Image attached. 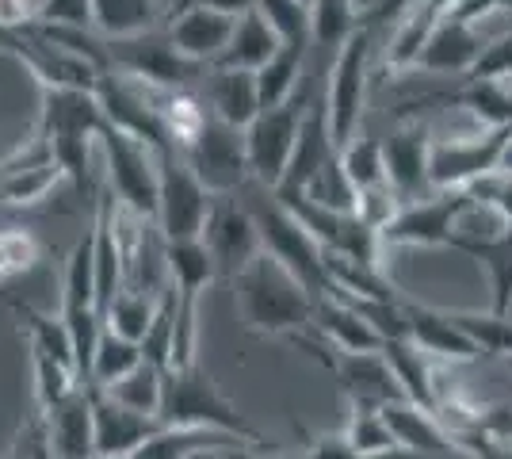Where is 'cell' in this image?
<instances>
[{
  "mask_svg": "<svg viewBox=\"0 0 512 459\" xmlns=\"http://www.w3.org/2000/svg\"><path fill=\"white\" fill-rule=\"evenodd\" d=\"M161 425L165 429H199V433H222L245 448L276 452L272 440L256 429L249 417L237 410L226 394L218 391L214 375L195 360L188 368L165 372V394H161Z\"/></svg>",
  "mask_w": 512,
  "mask_h": 459,
  "instance_id": "cell-1",
  "label": "cell"
},
{
  "mask_svg": "<svg viewBox=\"0 0 512 459\" xmlns=\"http://www.w3.org/2000/svg\"><path fill=\"white\" fill-rule=\"evenodd\" d=\"M234 299L245 329L256 333V337H295V333H310L314 295L276 257H268L264 249L234 280Z\"/></svg>",
  "mask_w": 512,
  "mask_h": 459,
  "instance_id": "cell-2",
  "label": "cell"
},
{
  "mask_svg": "<svg viewBox=\"0 0 512 459\" xmlns=\"http://www.w3.org/2000/svg\"><path fill=\"white\" fill-rule=\"evenodd\" d=\"M245 211L253 215L256 222V234H260V249L268 257H276L295 280H299L314 299L318 295H329V276H325V249L318 241L310 238L306 230L299 226V219L283 207L276 199V192L260 188V184H245Z\"/></svg>",
  "mask_w": 512,
  "mask_h": 459,
  "instance_id": "cell-3",
  "label": "cell"
},
{
  "mask_svg": "<svg viewBox=\"0 0 512 459\" xmlns=\"http://www.w3.org/2000/svg\"><path fill=\"white\" fill-rule=\"evenodd\" d=\"M214 199L188 169L180 150L157 157V234L161 241H199Z\"/></svg>",
  "mask_w": 512,
  "mask_h": 459,
  "instance_id": "cell-4",
  "label": "cell"
},
{
  "mask_svg": "<svg viewBox=\"0 0 512 459\" xmlns=\"http://www.w3.org/2000/svg\"><path fill=\"white\" fill-rule=\"evenodd\" d=\"M306 108H310V92L299 88L283 108L260 111L253 123L245 127V153H249L253 184L268 188V192L279 188V180L287 176V165H291L295 142H299V127L302 119H306Z\"/></svg>",
  "mask_w": 512,
  "mask_h": 459,
  "instance_id": "cell-5",
  "label": "cell"
},
{
  "mask_svg": "<svg viewBox=\"0 0 512 459\" xmlns=\"http://www.w3.org/2000/svg\"><path fill=\"white\" fill-rule=\"evenodd\" d=\"M371 46H375V31L360 23V31L337 50V62H333V73H329L325 111H329V134H333L337 150L360 134L367 73H371Z\"/></svg>",
  "mask_w": 512,
  "mask_h": 459,
  "instance_id": "cell-6",
  "label": "cell"
},
{
  "mask_svg": "<svg viewBox=\"0 0 512 459\" xmlns=\"http://www.w3.org/2000/svg\"><path fill=\"white\" fill-rule=\"evenodd\" d=\"M104 39V35H100ZM107 66L119 77H130L138 85L150 88H184L192 85L199 73H207L203 66L188 62L176 46L169 43V35L150 31V35H134V39H104Z\"/></svg>",
  "mask_w": 512,
  "mask_h": 459,
  "instance_id": "cell-7",
  "label": "cell"
},
{
  "mask_svg": "<svg viewBox=\"0 0 512 459\" xmlns=\"http://www.w3.org/2000/svg\"><path fill=\"white\" fill-rule=\"evenodd\" d=\"M180 157L188 161V169L199 176V184L211 196H241L245 184L253 180L249 173V153H245V131H237L222 119H207V127L192 138Z\"/></svg>",
  "mask_w": 512,
  "mask_h": 459,
  "instance_id": "cell-8",
  "label": "cell"
},
{
  "mask_svg": "<svg viewBox=\"0 0 512 459\" xmlns=\"http://www.w3.org/2000/svg\"><path fill=\"white\" fill-rule=\"evenodd\" d=\"M470 207V188L436 192L428 199L406 203L390 226L379 230L383 249H455V230Z\"/></svg>",
  "mask_w": 512,
  "mask_h": 459,
  "instance_id": "cell-9",
  "label": "cell"
},
{
  "mask_svg": "<svg viewBox=\"0 0 512 459\" xmlns=\"http://www.w3.org/2000/svg\"><path fill=\"white\" fill-rule=\"evenodd\" d=\"M100 146L107 157V188L142 222H157V153L138 138L104 127Z\"/></svg>",
  "mask_w": 512,
  "mask_h": 459,
  "instance_id": "cell-10",
  "label": "cell"
},
{
  "mask_svg": "<svg viewBox=\"0 0 512 459\" xmlns=\"http://www.w3.org/2000/svg\"><path fill=\"white\" fill-rule=\"evenodd\" d=\"M509 138L512 127H493V131L470 134V138L432 142V150H428V184L436 192H459V188L486 180V176L497 173Z\"/></svg>",
  "mask_w": 512,
  "mask_h": 459,
  "instance_id": "cell-11",
  "label": "cell"
},
{
  "mask_svg": "<svg viewBox=\"0 0 512 459\" xmlns=\"http://www.w3.org/2000/svg\"><path fill=\"white\" fill-rule=\"evenodd\" d=\"M203 245L211 253L218 280L234 284L237 276L260 257V234H256L253 215L245 211V203H237V196L214 199L207 226H203Z\"/></svg>",
  "mask_w": 512,
  "mask_h": 459,
  "instance_id": "cell-12",
  "label": "cell"
},
{
  "mask_svg": "<svg viewBox=\"0 0 512 459\" xmlns=\"http://www.w3.org/2000/svg\"><path fill=\"white\" fill-rule=\"evenodd\" d=\"M96 100H100V111H104L107 127L138 138V142L150 146L157 157L176 150L169 131H165V123H161V115L153 108L150 92L142 85H134L127 77H119V73H104V77L96 81Z\"/></svg>",
  "mask_w": 512,
  "mask_h": 459,
  "instance_id": "cell-13",
  "label": "cell"
},
{
  "mask_svg": "<svg viewBox=\"0 0 512 459\" xmlns=\"http://www.w3.org/2000/svg\"><path fill=\"white\" fill-rule=\"evenodd\" d=\"M88 402H92V433H96V459H123L138 452L150 437H157L165 425L157 417L134 414L119 406L104 387L88 383Z\"/></svg>",
  "mask_w": 512,
  "mask_h": 459,
  "instance_id": "cell-14",
  "label": "cell"
},
{
  "mask_svg": "<svg viewBox=\"0 0 512 459\" xmlns=\"http://www.w3.org/2000/svg\"><path fill=\"white\" fill-rule=\"evenodd\" d=\"M92 268H96V306L100 318L115 295L127 287V241L119 234V211H115V192L104 188L96 199V226H92Z\"/></svg>",
  "mask_w": 512,
  "mask_h": 459,
  "instance_id": "cell-15",
  "label": "cell"
},
{
  "mask_svg": "<svg viewBox=\"0 0 512 459\" xmlns=\"http://www.w3.org/2000/svg\"><path fill=\"white\" fill-rule=\"evenodd\" d=\"M428 150H432V138H428L425 123H406L383 142L386 184L402 199V207L417 203L421 192L432 188L428 184Z\"/></svg>",
  "mask_w": 512,
  "mask_h": 459,
  "instance_id": "cell-16",
  "label": "cell"
},
{
  "mask_svg": "<svg viewBox=\"0 0 512 459\" xmlns=\"http://www.w3.org/2000/svg\"><path fill=\"white\" fill-rule=\"evenodd\" d=\"M39 131L46 138H100L104 111L96 100V88H39Z\"/></svg>",
  "mask_w": 512,
  "mask_h": 459,
  "instance_id": "cell-17",
  "label": "cell"
},
{
  "mask_svg": "<svg viewBox=\"0 0 512 459\" xmlns=\"http://www.w3.org/2000/svg\"><path fill=\"white\" fill-rule=\"evenodd\" d=\"M234 23L230 16H218V12H207V8H184L176 12L165 27L169 43L188 58L195 66L214 69V62L226 54L230 46V35H234Z\"/></svg>",
  "mask_w": 512,
  "mask_h": 459,
  "instance_id": "cell-18",
  "label": "cell"
},
{
  "mask_svg": "<svg viewBox=\"0 0 512 459\" xmlns=\"http://www.w3.org/2000/svg\"><path fill=\"white\" fill-rule=\"evenodd\" d=\"M406 341L417 345L425 356H436V360H451V364H467V360H478L482 352L470 345V337L463 329L451 322L448 310L440 306H425L406 299Z\"/></svg>",
  "mask_w": 512,
  "mask_h": 459,
  "instance_id": "cell-19",
  "label": "cell"
},
{
  "mask_svg": "<svg viewBox=\"0 0 512 459\" xmlns=\"http://www.w3.org/2000/svg\"><path fill=\"white\" fill-rule=\"evenodd\" d=\"M337 142L329 134V111H325V100H310L306 108V119L299 127V142H295V153H291V165H287V176L279 180L276 192H302L314 176L337 157Z\"/></svg>",
  "mask_w": 512,
  "mask_h": 459,
  "instance_id": "cell-20",
  "label": "cell"
},
{
  "mask_svg": "<svg viewBox=\"0 0 512 459\" xmlns=\"http://www.w3.org/2000/svg\"><path fill=\"white\" fill-rule=\"evenodd\" d=\"M50 459H96V433H92V402L88 387L81 383L77 391L54 406L43 417Z\"/></svg>",
  "mask_w": 512,
  "mask_h": 459,
  "instance_id": "cell-21",
  "label": "cell"
},
{
  "mask_svg": "<svg viewBox=\"0 0 512 459\" xmlns=\"http://www.w3.org/2000/svg\"><path fill=\"white\" fill-rule=\"evenodd\" d=\"M383 417H386V425H390V433H394V440H398V448H413V452L444 456V459L463 456V452H459V440L444 429V421L436 414H428V410H421V406L406 402V398L386 402Z\"/></svg>",
  "mask_w": 512,
  "mask_h": 459,
  "instance_id": "cell-22",
  "label": "cell"
},
{
  "mask_svg": "<svg viewBox=\"0 0 512 459\" xmlns=\"http://www.w3.org/2000/svg\"><path fill=\"white\" fill-rule=\"evenodd\" d=\"M482 50H486V43H482V35L474 31V23H463V20H455V16H448V20L428 35V43L421 46V54H417L413 66L425 69V73H463V77H467Z\"/></svg>",
  "mask_w": 512,
  "mask_h": 459,
  "instance_id": "cell-23",
  "label": "cell"
},
{
  "mask_svg": "<svg viewBox=\"0 0 512 459\" xmlns=\"http://www.w3.org/2000/svg\"><path fill=\"white\" fill-rule=\"evenodd\" d=\"M310 333H318L325 345H333L337 352H383V337L363 322L360 314L348 303H341L337 295H318L314 299V322Z\"/></svg>",
  "mask_w": 512,
  "mask_h": 459,
  "instance_id": "cell-24",
  "label": "cell"
},
{
  "mask_svg": "<svg viewBox=\"0 0 512 459\" xmlns=\"http://www.w3.org/2000/svg\"><path fill=\"white\" fill-rule=\"evenodd\" d=\"M207 108L214 119L230 123L237 131H245L260 115V92H256V73L241 69H211L207 81Z\"/></svg>",
  "mask_w": 512,
  "mask_h": 459,
  "instance_id": "cell-25",
  "label": "cell"
},
{
  "mask_svg": "<svg viewBox=\"0 0 512 459\" xmlns=\"http://www.w3.org/2000/svg\"><path fill=\"white\" fill-rule=\"evenodd\" d=\"M279 35L264 23L260 12H245L241 20L234 23V35H230V46L226 54L214 62V69H241V73H260L268 66V58L279 50Z\"/></svg>",
  "mask_w": 512,
  "mask_h": 459,
  "instance_id": "cell-26",
  "label": "cell"
},
{
  "mask_svg": "<svg viewBox=\"0 0 512 459\" xmlns=\"http://www.w3.org/2000/svg\"><path fill=\"white\" fill-rule=\"evenodd\" d=\"M383 360L390 364L394 379H398L402 398L413 402V406H421V410H428V414H436V387H440V379L432 372L425 352L417 349V345H409V341H386Z\"/></svg>",
  "mask_w": 512,
  "mask_h": 459,
  "instance_id": "cell-27",
  "label": "cell"
},
{
  "mask_svg": "<svg viewBox=\"0 0 512 459\" xmlns=\"http://www.w3.org/2000/svg\"><path fill=\"white\" fill-rule=\"evenodd\" d=\"M157 20H165L157 0H92V27L104 39H134L157 31Z\"/></svg>",
  "mask_w": 512,
  "mask_h": 459,
  "instance_id": "cell-28",
  "label": "cell"
},
{
  "mask_svg": "<svg viewBox=\"0 0 512 459\" xmlns=\"http://www.w3.org/2000/svg\"><path fill=\"white\" fill-rule=\"evenodd\" d=\"M459 253H467V257H474V261L486 268L493 291V303H490L493 314H512V222L497 238L463 241Z\"/></svg>",
  "mask_w": 512,
  "mask_h": 459,
  "instance_id": "cell-29",
  "label": "cell"
},
{
  "mask_svg": "<svg viewBox=\"0 0 512 459\" xmlns=\"http://www.w3.org/2000/svg\"><path fill=\"white\" fill-rule=\"evenodd\" d=\"M8 310L16 314L20 329H27V349L46 352L50 360H58V364L77 372V352H73V337L65 329L62 314H43L35 306L20 303V299H8Z\"/></svg>",
  "mask_w": 512,
  "mask_h": 459,
  "instance_id": "cell-30",
  "label": "cell"
},
{
  "mask_svg": "<svg viewBox=\"0 0 512 459\" xmlns=\"http://www.w3.org/2000/svg\"><path fill=\"white\" fill-rule=\"evenodd\" d=\"M440 104L451 108H467L470 115H478L486 123V131L493 127H512V92L505 81H467L455 92H440Z\"/></svg>",
  "mask_w": 512,
  "mask_h": 459,
  "instance_id": "cell-31",
  "label": "cell"
},
{
  "mask_svg": "<svg viewBox=\"0 0 512 459\" xmlns=\"http://www.w3.org/2000/svg\"><path fill=\"white\" fill-rule=\"evenodd\" d=\"M302 62H306V46L302 43H283L268 58V66L256 73V92H260V111L283 108L295 92H299Z\"/></svg>",
  "mask_w": 512,
  "mask_h": 459,
  "instance_id": "cell-32",
  "label": "cell"
},
{
  "mask_svg": "<svg viewBox=\"0 0 512 459\" xmlns=\"http://www.w3.org/2000/svg\"><path fill=\"white\" fill-rule=\"evenodd\" d=\"M237 440L222 437V433H199V429H161L157 437H150L138 452H130L123 459H195L207 452H222Z\"/></svg>",
  "mask_w": 512,
  "mask_h": 459,
  "instance_id": "cell-33",
  "label": "cell"
},
{
  "mask_svg": "<svg viewBox=\"0 0 512 459\" xmlns=\"http://www.w3.org/2000/svg\"><path fill=\"white\" fill-rule=\"evenodd\" d=\"M451 322L470 337V345L482 356H512V314H493V310H448Z\"/></svg>",
  "mask_w": 512,
  "mask_h": 459,
  "instance_id": "cell-34",
  "label": "cell"
},
{
  "mask_svg": "<svg viewBox=\"0 0 512 459\" xmlns=\"http://www.w3.org/2000/svg\"><path fill=\"white\" fill-rule=\"evenodd\" d=\"M119 406H127L134 414H146V417H157L161 414V394H165V372L161 368H153V364H138L130 375H123L119 383H111L104 387ZM161 421V417H157Z\"/></svg>",
  "mask_w": 512,
  "mask_h": 459,
  "instance_id": "cell-35",
  "label": "cell"
},
{
  "mask_svg": "<svg viewBox=\"0 0 512 459\" xmlns=\"http://www.w3.org/2000/svg\"><path fill=\"white\" fill-rule=\"evenodd\" d=\"M138 364H142V345H138V341H127V337H119V333H111V329H104L100 341H96V356H92L88 383H92V387H111V383H119L123 375L134 372Z\"/></svg>",
  "mask_w": 512,
  "mask_h": 459,
  "instance_id": "cell-36",
  "label": "cell"
},
{
  "mask_svg": "<svg viewBox=\"0 0 512 459\" xmlns=\"http://www.w3.org/2000/svg\"><path fill=\"white\" fill-rule=\"evenodd\" d=\"M360 31L356 0H310V39L341 50Z\"/></svg>",
  "mask_w": 512,
  "mask_h": 459,
  "instance_id": "cell-37",
  "label": "cell"
},
{
  "mask_svg": "<svg viewBox=\"0 0 512 459\" xmlns=\"http://www.w3.org/2000/svg\"><path fill=\"white\" fill-rule=\"evenodd\" d=\"M341 169L348 184L356 188V196L367 188L386 184V161H383V142L371 134H356L348 146H341Z\"/></svg>",
  "mask_w": 512,
  "mask_h": 459,
  "instance_id": "cell-38",
  "label": "cell"
},
{
  "mask_svg": "<svg viewBox=\"0 0 512 459\" xmlns=\"http://www.w3.org/2000/svg\"><path fill=\"white\" fill-rule=\"evenodd\" d=\"M62 180H65V169L58 161L39 165V169H23V173H8V176H0V203H4V207H35V203H43Z\"/></svg>",
  "mask_w": 512,
  "mask_h": 459,
  "instance_id": "cell-39",
  "label": "cell"
},
{
  "mask_svg": "<svg viewBox=\"0 0 512 459\" xmlns=\"http://www.w3.org/2000/svg\"><path fill=\"white\" fill-rule=\"evenodd\" d=\"M153 314H157V299H150V295L138 291V287H123V291L115 295V303L107 306L104 329H111V333H119V337H127V341H138V345H142V337H146V329H150Z\"/></svg>",
  "mask_w": 512,
  "mask_h": 459,
  "instance_id": "cell-40",
  "label": "cell"
},
{
  "mask_svg": "<svg viewBox=\"0 0 512 459\" xmlns=\"http://www.w3.org/2000/svg\"><path fill=\"white\" fill-rule=\"evenodd\" d=\"M341 433H344V440L356 448L360 459H375V456H383V452H394V448H398V440L390 433L383 410L348 406V425H344Z\"/></svg>",
  "mask_w": 512,
  "mask_h": 459,
  "instance_id": "cell-41",
  "label": "cell"
},
{
  "mask_svg": "<svg viewBox=\"0 0 512 459\" xmlns=\"http://www.w3.org/2000/svg\"><path fill=\"white\" fill-rule=\"evenodd\" d=\"M31 375H35V406H39V417H46L54 406H62L65 398L81 387L73 368L50 360L39 349H31Z\"/></svg>",
  "mask_w": 512,
  "mask_h": 459,
  "instance_id": "cell-42",
  "label": "cell"
},
{
  "mask_svg": "<svg viewBox=\"0 0 512 459\" xmlns=\"http://www.w3.org/2000/svg\"><path fill=\"white\" fill-rule=\"evenodd\" d=\"M172 345H176V295H172V287H165L157 295V314H153L150 329L142 337V360L161 368V372H169Z\"/></svg>",
  "mask_w": 512,
  "mask_h": 459,
  "instance_id": "cell-43",
  "label": "cell"
},
{
  "mask_svg": "<svg viewBox=\"0 0 512 459\" xmlns=\"http://www.w3.org/2000/svg\"><path fill=\"white\" fill-rule=\"evenodd\" d=\"M256 12L279 35V43H310V4H302V0H256Z\"/></svg>",
  "mask_w": 512,
  "mask_h": 459,
  "instance_id": "cell-44",
  "label": "cell"
},
{
  "mask_svg": "<svg viewBox=\"0 0 512 459\" xmlns=\"http://www.w3.org/2000/svg\"><path fill=\"white\" fill-rule=\"evenodd\" d=\"M35 23L65 27V31H96L92 27V0H39Z\"/></svg>",
  "mask_w": 512,
  "mask_h": 459,
  "instance_id": "cell-45",
  "label": "cell"
},
{
  "mask_svg": "<svg viewBox=\"0 0 512 459\" xmlns=\"http://www.w3.org/2000/svg\"><path fill=\"white\" fill-rule=\"evenodd\" d=\"M402 211V199L394 196V188L390 184H379V188H367V192H360L356 196V219H363L371 230H383V226H390V219Z\"/></svg>",
  "mask_w": 512,
  "mask_h": 459,
  "instance_id": "cell-46",
  "label": "cell"
},
{
  "mask_svg": "<svg viewBox=\"0 0 512 459\" xmlns=\"http://www.w3.org/2000/svg\"><path fill=\"white\" fill-rule=\"evenodd\" d=\"M50 161H54V142L35 127V131L27 134L16 150L0 161V176L23 173V169H39V165H50Z\"/></svg>",
  "mask_w": 512,
  "mask_h": 459,
  "instance_id": "cell-47",
  "label": "cell"
},
{
  "mask_svg": "<svg viewBox=\"0 0 512 459\" xmlns=\"http://www.w3.org/2000/svg\"><path fill=\"white\" fill-rule=\"evenodd\" d=\"M509 77H512V31H505L501 39L486 43V50L474 62V69L467 73V81H509Z\"/></svg>",
  "mask_w": 512,
  "mask_h": 459,
  "instance_id": "cell-48",
  "label": "cell"
},
{
  "mask_svg": "<svg viewBox=\"0 0 512 459\" xmlns=\"http://www.w3.org/2000/svg\"><path fill=\"white\" fill-rule=\"evenodd\" d=\"M50 142H54V161L65 169V176L77 188H88V146H92V138H50Z\"/></svg>",
  "mask_w": 512,
  "mask_h": 459,
  "instance_id": "cell-49",
  "label": "cell"
},
{
  "mask_svg": "<svg viewBox=\"0 0 512 459\" xmlns=\"http://www.w3.org/2000/svg\"><path fill=\"white\" fill-rule=\"evenodd\" d=\"M0 238H4V249H8V257H12V268H16V276L20 272H31L35 264L43 261V241L35 238L31 230H0Z\"/></svg>",
  "mask_w": 512,
  "mask_h": 459,
  "instance_id": "cell-50",
  "label": "cell"
},
{
  "mask_svg": "<svg viewBox=\"0 0 512 459\" xmlns=\"http://www.w3.org/2000/svg\"><path fill=\"white\" fill-rule=\"evenodd\" d=\"M421 4H425V0H375L367 12H360V23L371 27V31H379L386 23H402L406 16H413Z\"/></svg>",
  "mask_w": 512,
  "mask_h": 459,
  "instance_id": "cell-51",
  "label": "cell"
},
{
  "mask_svg": "<svg viewBox=\"0 0 512 459\" xmlns=\"http://www.w3.org/2000/svg\"><path fill=\"white\" fill-rule=\"evenodd\" d=\"M302 459H360V456L344 440V433H314V437H306Z\"/></svg>",
  "mask_w": 512,
  "mask_h": 459,
  "instance_id": "cell-52",
  "label": "cell"
},
{
  "mask_svg": "<svg viewBox=\"0 0 512 459\" xmlns=\"http://www.w3.org/2000/svg\"><path fill=\"white\" fill-rule=\"evenodd\" d=\"M459 452L470 459H512V444H501V440H490L482 433L459 440Z\"/></svg>",
  "mask_w": 512,
  "mask_h": 459,
  "instance_id": "cell-53",
  "label": "cell"
},
{
  "mask_svg": "<svg viewBox=\"0 0 512 459\" xmlns=\"http://www.w3.org/2000/svg\"><path fill=\"white\" fill-rule=\"evenodd\" d=\"M35 23V4L31 0H0V27L27 31Z\"/></svg>",
  "mask_w": 512,
  "mask_h": 459,
  "instance_id": "cell-54",
  "label": "cell"
},
{
  "mask_svg": "<svg viewBox=\"0 0 512 459\" xmlns=\"http://www.w3.org/2000/svg\"><path fill=\"white\" fill-rule=\"evenodd\" d=\"M184 8H207V12H218V16L241 20L245 12H253L256 0H184Z\"/></svg>",
  "mask_w": 512,
  "mask_h": 459,
  "instance_id": "cell-55",
  "label": "cell"
},
{
  "mask_svg": "<svg viewBox=\"0 0 512 459\" xmlns=\"http://www.w3.org/2000/svg\"><path fill=\"white\" fill-rule=\"evenodd\" d=\"M375 459H444V456H425V452H413V448H394V452H383Z\"/></svg>",
  "mask_w": 512,
  "mask_h": 459,
  "instance_id": "cell-56",
  "label": "cell"
},
{
  "mask_svg": "<svg viewBox=\"0 0 512 459\" xmlns=\"http://www.w3.org/2000/svg\"><path fill=\"white\" fill-rule=\"evenodd\" d=\"M8 276H16V268H12V257H8V249H4V238H0V284H4Z\"/></svg>",
  "mask_w": 512,
  "mask_h": 459,
  "instance_id": "cell-57",
  "label": "cell"
},
{
  "mask_svg": "<svg viewBox=\"0 0 512 459\" xmlns=\"http://www.w3.org/2000/svg\"><path fill=\"white\" fill-rule=\"evenodd\" d=\"M497 173L509 176V180H512V138H509V146H505V153H501V165H497Z\"/></svg>",
  "mask_w": 512,
  "mask_h": 459,
  "instance_id": "cell-58",
  "label": "cell"
},
{
  "mask_svg": "<svg viewBox=\"0 0 512 459\" xmlns=\"http://www.w3.org/2000/svg\"><path fill=\"white\" fill-rule=\"evenodd\" d=\"M230 448H234V444H230ZM195 459H222V456H218V452H207V456H195Z\"/></svg>",
  "mask_w": 512,
  "mask_h": 459,
  "instance_id": "cell-59",
  "label": "cell"
},
{
  "mask_svg": "<svg viewBox=\"0 0 512 459\" xmlns=\"http://www.w3.org/2000/svg\"><path fill=\"white\" fill-rule=\"evenodd\" d=\"M505 368H509V372H512V356H509V360H505Z\"/></svg>",
  "mask_w": 512,
  "mask_h": 459,
  "instance_id": "cell-60",
  "label": "cell"
},
{
  "mask_svg": "<svg viewBox=\"0 0 512 459\" xmlns=\"http://www.w3.org/2000/svg\"><path fill=\"white\" fill-rule=\"evenodd\" d=\"M31 4H35V8H39V0H31Z\"/></svg>",
  "mask_w": 512,
  "mask_h": 459,
  "instance_id": "cell-61",
  "label": "cell"
},
{
  "mask_svg": "<svg viewBox=\"0 0 512 459\" xmlns=\"http://www.w3.org/2000/svg\"><path fill=\"white\" fill-rule=\"evenodd\" d=\"M302 4H310V0H302Z\"/></svg>",
  "mask_w": 512,
  "mask_h": 459,
  "instance_id": "cell-62",
  "label": "cell"
}]
</instances>
